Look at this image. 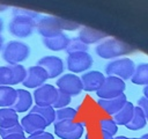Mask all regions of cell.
<instances>
[{"instance_id": "1", "label": "cell", "mask_w": 148, "mask_h": 139, "mask_svg": "<svg viewBox=\"0 0 148 139\" xmlns=\"http://www.w3.org/2000/svg\"><path fill=\"white\" fill-rule=\"evenodd\" d=\"M39 19L40 15L34 10L14 8L13 19L8 23V31L15 37L25 38L32 34Z\"/></svg>"}, {"instance_id": "2", "label": "cell", "mask_w": 148, "mask_h": 139, "mask_svg": "<svg viewBox=\"0 0 148 139\" xmlns=\"http://www.w3.org/2000/svg\"><path fill=\"white\" fill-rule=\"evenodd\" d=\"M79 24L74 22L56 16H40L36 24L37 31L43 36V38L58 35L62 32V30H75Z\"/></svg>"}, {"instance_id": "3", "label": "cell", "mask_w": 148, "mask_h": 139, "mask_svg": "<svg viewBox=\"0 0 148 139\" xmlns=\"http://www.w3.org/2000/svg\"><path fill=\"white\" fill-rule=\"evenodd\" d=\"M96 54L102 59H113L124 54H128L133 51V47L117 38H108L99 43L96 49Z\"/></svg>"}, {"instance_id": "4", "label": "cell", "mask_w": 148, "mask_h": 139, "mask_svg": "<svg viewBox=\"0 0 148 139\" xmlns=\"http://www.w3.org/2000/svg\"><path fill=\"white\" fill-rule=\"evenodd\" d=\"M30 56V47L21 41H9L3 45L1 57L8 65H18Z\"/></svg>"}, {"instance_id": "5", "label": "cell", "mask_w": 148, "mask_h": 139, "mask_svg": "<svg viewBox=\"0 0 148 139\" xmlns=\"http://www.w3.org/2000/svg\"><path fill=\"white\" fill-rule=\"evenodd\" d=\"M134 68H135L134 61L131 58L123 57V58L111 60L105 67V73L108 74V76H116L125 81L131 79V76L133 75Z\"/></svg>"}, {"instance_id": "6", "label": "cell", "mask_w": 148, "mask_h": 139, "mask_svg": "<svg viewBox=\"0 0 148 139\" xmlns=\"http://www.w3.org/2000/svg\"><path fill=\"white\" fill-rule=\"evenodd\" d=\"M84 132V126L80 122L64 120L54 124V133L60 139H80Z\"/></svg>"}, {"instance_id": "7", "label": "cell", "mask_w": 148, "mask_h": 139, "mask_svg": "<svg viewBox=\"0 0 148 139\" xmlns=\"http://www.w3.org/2000/svg\"><path fill=\"white\" fill-rule=\"evenodd\" d=\"M126 88L125 81L116 76H105L102 86L96 92L98 98H112L124 94Z\"/></svg>"}, {"instance_id": "8", "label": "cell", "mask_w": 148, "mask_h": 139, "mask_svg": "<svg viewBox=\"0 0 148 139\" xmlns=\"http://www.w3.org/2000/svg\"><path fill=\"white\" fill-rule=\"evenodd\" d=\"M23 65H5L0 66V86H13L22 83L25 76Z\"/></svg>"}, {"instance_id": "9", "label": "cell", "mask_w": 148, "mask_h": 139, "mask_svg": "<svg viewBox=\"0 0 148 139\" xmlns=\"http://www.w3.org/2000/svg\"><path fill=\"white\" fill-rule=\"evenodd\" d=\"M92 57L88 52H75L67 56L66 64L67 68L74 73H82L89 70L92 65Z\"/></svg>"}, {"instance_id": "10", "label": "cell", "mask_w": 148, "mask_h": 139, "mask_svg": "<svg viewBox=\"0 0 148 139\" xmlns=\"http://www.w3.org/2000/svg\"><path fill=\"white\" fill-rule=\"evenodd\" d=\"M56 85H57V89L66 93L71 97L72 96H77L82 92L81 80L76 74H73V73L62 74L57 80Z\"/></svg>"}, {"instance_id": "11", "label": "cell", "mask_w": 148, "mask_h": 139, "mask_svg": "<svg viewBox=\"0 0 148 139\" xmlns=\"http://www.w3.org/2000/svg\"><path fill=\"white\" fill-rule=\"evenodd\" d=\"M36 65L46 72L47 79H54L64 72V61L57 56H45L40 58Z\"/></svg>"}, {"instance_id": "12", "label": "cell", "mask_w": 148, "mask_h": 139, "mask_svg": "<svg viewBox=\"0 0 148 139\" xmlns=\"http://www.w3.org/2000/svg\"><path fill=\"white\" fill-rule=\"evenodd\" d=\"M58 89L53 85L44 83L43 86L38 87L34 92V101L36 105L39 107H46V105H53L56 98H57Z\"/></svg>"}, {"instance_id": "13", "label": "cell", "mask_w": 148, "mask_h": 139, "mask_svg": "<svg viewBox=\"0 0 148 139\" xmlns=\"http://www.w3.org/2000/svg\"><path fill=\"white\" fill-rule=\"evenodd\" d=\"M47 80V75H46V72L37 66V65H34V66H30L27 71H25V76L22 81V85L25 87V88H38L40 86H43Z\"/></svg>"}, {"instance_id": "14", "label": "cell", "mask_w": 148, "mask_h": 139, "mask_svg": "<svg viewBox=\"0 0 148 139\" xmlns=\"http://www.w3.org/2000/svg\"><path fill=\"white\" fill-rule=\"evenodd\" d=\"M23 132L24 133H28L29 136L31 134H35V133H38V132H42L46 129V123L45 120L38 116V115H35V114H28L25 115L24 117L21 118V120L18 122Z\"/></svg>"}, {"instance_id": "15", "label": "cell", "mask_w": 148, "mask_h": 139, "mask_svg": "<svg viewBox=\"0 0 148 139\" xmlns=\"http://www.w3.org/2000/svg\"><path fill=\"white\" fill-rule=\"evenodd\" d=\"M105 76L99 71H88L84 72L80 80L82 85V90L86 92H97L102 86Z\"/></svg>"}, {"instance_id": "16", "label": "cell", "mask_w": 148, "mask_h": 139, "mask_svg": "<svg viewBox=\"0 0 148 139\" xmlns=\"http://www.w3.org/2000/svg\"><path fill=\"white\" fill-rule=\"evenodd\" d=\"M126 101H127L126 95L121 94V95L112 97V98H98L97 100V105L105 114L112 116L123 108V105L126 103Z\"/></svg>"}, {"instance_id": "17", "label": "cell", "mask_w": 148, "mask_h": 139, "mask_svg": "<svg viewBox=\"0 0 148 139\" xmlns=\"http://www.w3.org/2000/svg\"><path fill=\"white\" fill-rule=\"evenodd\" d=\"M32 95L25 89H16V97L12 104V109L15 112H25L32 107Z\"/></svg>"}, {"instance_id": "18", "label": "cell", "mask_w": 148, "mask_h": 139, "mask_svg": "<svg viewBox=\"0 0 148 139\" xmlns=\"http://www.w3.org/2000/svg\"><path fill=\"white\" fill-rule=\"evenodd\" d=\"M68 43H69V37L65 32H60L58 35L43 38L44 46L46 49L51 50V51H62V50H66Z\"/></svg>"}, {"instance_id": "19", "label": "cell", "mask_w": 148, "mask_h": 139, "mask_svg": "<svg viewBox=\"0 0 148 139\" xmlns=\"http://www.w3.org/2000/svg\"><path fill=\"white\" fill-rule=\"evenodd\" d=\"M104 37H106L105 32H102L99 30H96V29H92V28H89V27H84L80 30L77 38L81 42H83L84 44L89 45V44H94V43L99 42Z\"/></svg>"}, {"instance_id": "20", "label": "cell", "mask_w": 148, "mask_h": 139, "mask_svg": "<svg viewBox=\"0 0 148 139\" xmlns=\"http://www.w3.org/2000/svg\"><path fill=\"white\" fill-rule=\"evenodd\" d=\"M133 111H134V105L132 102H128L126 101V103L123 105V108L116 112L114 115L111 116V119L117 124V125H126L132 116H133Z\"/></svg>"}, {"instance_id": "21", "label": "cell", "mask_w": 148, "mask_h": 139, "mask_svg": "<svg viewBox=\"0 0 148 139\" xmlns=\"http://www.w3.org/2000/svg\"><path fill=\"white\" fill-rule=\"evenodd\" d=\"M134 85H148V63H141L135 66L133 75L130 79Z\"/></svg>"}, {"instance_id": "22", "label": "cell", "mask_w": 148, "mask_h": 139, "mask_svg": "<svg viewBox=\"0 0 148 139\" xmlns=\"http://www.w3.org/2000/svg\"><path fill=\"white\" fill-rule=\"evenodd\" d=\"M18 122L17 112L12 108H0V127H10Z\"/></svg>"}, {"instance_id": "23", "label": "cell", "mask_w": 148, "mask_h": 139, "mask_svg": "<svg viewBox=\"0 0 148 139\" xmlns=\"http://www.w3.org/2000/svg\"><path fill=\"white\" fill-rule=\"evenodd\" d=\"M29 114H35V115H38L40 116L46 125L49 126L50 124H52L54 122V114H56V109H53V107L51 105H46V107H39V105H34L31 107Z\"/></svg>"}, {"instance_id": "24", "label": "cell", "mask_w": 148, "mask_h": 139, "mask_svg": "<svg viewBox=\"0 0 148 139\" xmlns=\"http://www.w3.org/2000/svg\"><path fill=\"white\" fill-rule=\"evenodd\" d=\"M16 97V89L12 86H0V108H10Z\"/></svg>"}, {"instance_id": "25", "label": "cell", "mask_w": 148, "mask_h": 139, "mask_svg": "<svg viewBox=\"0 0 148 139\" xmlns=\"http://www.w3.org/2000/svg\"><path fill=\"white\" fill-rule=\"evenodd\" d=\"M146 124H147L146 117H145L142 110L136 105V107H134V111H133V116H132L131 120H130L125 126H126L128 130L136 131V130H140V129L145 127Z\"/></svg>"}, {"instance_id": "26", "label": "cell", "mask_w": 148, "mask_h": 139, "mask_svg": "<svg viewBox=\"0 0 148 139\" xmlns=\"http://www.w3.org/2000/svg\"><path fill=\"white\" fill-rule=\"evenodd\" d=\"M76 115H77V111L74 108L65 107V108H61V109H57L56 114H54L53 124L59 123V122H64V120H74Z\"/></svg>"}, {"instance_id": "27", "label": "cell", "mask_w": 148, "mask_h": 139, "mask_svg": "<svg viewBox=\"0 0 148 139\" xmlns=\"http://www.w3.org/2000/svg\"><path fill=\"white\" fill-rule=\"evenodd\" d=\"M88 47L89 46L87 44L81 42L77 37H74V38H69V43H68V45L66 47V52L68 54L75 53V52H87Z\"/></svg>"}, {"instance_id": "28", "label": "cell", "mask_w": 148, "mask_h": 139, "mask_svg": "<svg viewBox=\"0 0 148 139\" xmlns=\"http://www.w3.org/2000/svg\"><path fill=\"white\" fill-rule=\"evenodd\" d=\"M98 127H99V131H104V132H108L109 134H111L112 137L117 133L118 131V125L111 119V118H101L98 120Z\"/></svg>"}, {"instance_id": "29", "label": "cell", "mask_w": 148, "mask_h": 139, "mask_svg": "<svg viewBox=\"0 0 148 139\" xmlns=\"http://www.w3.org/2000/svg\"><path fill=\"white\" fill-rule=\"evenodd\" d=\"M71 100L72 97L69 95H67L66 93L61 92L58 89V93H57V98L53 103V109H61V108H65L67 107L69 103H71Z\"/></svg>"}, {"instance_id": "30", "label": "cell", "mask_w": 148, "mask_h": 139, "mask_svg": "<svg viewBox=\"0 0 148 139\" xmlns=\"http://www.w3.org/2000/svg\"><path fill=\"white\" fill-rule=\"evenodd\" d=\"M12 134H24L20 123H17L10 127H0V138L5 139Z\"/></svg>"}, {"instance_id": "31", "label": "cell", "mask_w": 148, "mask_h": 139, "mask_svg": "<svg viewBox=\"0 0 148 139\" xmlns=\"http://www.w3.org/2000/svg\"><path fill=\"white\" fill-rule=\"evenodd\" d=\"M138 107L142 110V112H143V115L146 117V120L148 122V98L145 97V96L140 97L138 100Z\"/></svg>"}, {"instance_id": "32", "label": "cell", "mask_w": 148, "mask_h": 139, "mask_svg": "<svg viewBox=\"0 0 148 139\" xmlns=\"http://www.w3.org/2000/svg\"><path fill=\"white\" fill-rule=\"evenodd\" d=\"M28 139H54V137L50 132L42 131V132H38V133H35V134L29 136Z\"/></svg>"}, {"instance_id": "33", "label": "cell", "mask_w": 148, "mask_h": 139, "mask_svg": "<svg viewBox=\"0 0 148 139\" xmlns=\"http://www.w3.org/2000/svg\"><path fill=\"white\" fill-rule=\"evenodd\" d=\"M99 139H113V137L111 134H109L108 132L99 131Z\"/></svg>"}, {"instance_id": "34", "label": "cell", "mask_w": 148, "mask_h": 139, "mask_svg": "<svg viewBox=\"0 0 148 139\" xmlns=\"http://www.w3.org/2000/svg\"><path fill=\"white\" fill-rule=\"evenodd\" d=\"M5 139H28V138L24 134H12V136H9Z\"/></svg>"}, {"instance_id": "35", "label": "cell", "mask_w": 148, "mask_h": 139, "mask_svg": "<svg viewBox=\"0 0 148 139\" xmlns=\"http://www.w3.org/2000/svg\"><path fill=\"white\" fill-rule=\"evenodd\" d=\"M143 96L148 98V85L145 86V88H143Z\"/></svg>"}, {"instance_id": "36", "label": "cell", "mask_w": 148, "mask_h": 139, "mask_svg": "<svg viewBox=\"0 0 148 139\" xmlns=\"http://www.w3.org/2000/svg\"><path fill=\"white\" fill-rule=\"evenodd\" d=\"M2 47H3V37H2V35L0 34V51L2 50Z\"/></svg>"}, {"instance_id": "37", "label": "cell", "mask_w": 148, "mask_h": 139, "mask_svg": "<svg viewBox=\"0 0 148 139\" xmlns=\"http://www.w3.org/2000/svg\"><path fill=\"white\" fill-rule=\"evenodd\" d=\"M113 139H131V138H127L125 136H118V137H114Z\"/></svg>"}, {"instance_id": "38", "label": "cell", "mask_w": 148, "mask_h": 139, "mask_svg": "<svg viewBox=\"0 0 148 139\" xmlns=\"http://www.w3.org/2000/svg\"><path fill=\"white\" fill-rule=\"evenodd\" d=\"M2 29H3V22H2V20L0 19V32L2 31Z\"/></svg>"}, {"instance_id": "39", "label": "cell", "mask_w": 148, "mask_h": 139, "mask_svg": "<svg viewBox=\"0 0 148 139\" xmlns=\"http://www.w3.org/2000/svg\"><path fill=\"white\" fill-rule=\"evenodd\" d=\"M141 139H148V133H146V134H143V136L141 137Z\"/></svg>"}, {"instance_id": "40", "label": "cell", "mask_w": 148, "mask_h": 139, "mask_svg": "<svg viewBox=\"0 0 148 139\" xmlns=\"http://www.w3.org/2000/svg\"><path fill=\"white\" fill-rule=\"evenodd\" d=\"M131 139H141V138H131Z\"/></svg>"}, {"instance_id": "41", "label": "cell", "mask_w": 148, "mask_h": 139, "mask_svg": "<svg viewBox=\"0 0 148 139\" xmlns=\"http://www.w3.org/2000/svg\"><path fill=\"white\" fill-rule=\"evenodd\" d=\"M0 139H1V138H0Z\"/></svg>"}]
</instances>
